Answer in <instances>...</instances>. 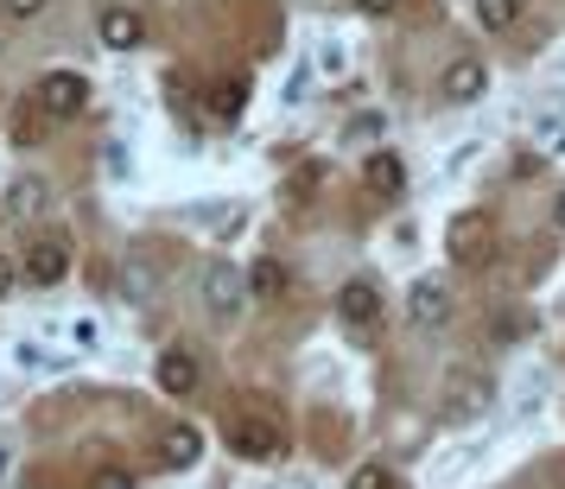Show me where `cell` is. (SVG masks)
<instances>
[{
    "mask_svg": "<svg viewBox=\"0 0 565 489\" xmlns=\"http://www.w3.org/2000/svg\"><path fill=\"white\" fill-rule=\"evenodd\" d=\"M223 438H230V451L242 464H274L286 451V426L280 413H267L260 401H248V407L230 413V426H223Z\"/></svg>",
    "mask_w": 565,
    "mask_h": 489,
    "instance_id": "1",
    "label": "cell"
},
{
    "mask_svg": "<svg viewBox=\"0 0 565 489\" xmlns=\"http://www.w3.org/2000/svg\"><path fill=\"white\" fill-rule=\"evenodd\" d=\"M495 248H502V223L489 216V210H463L458 223H451V267H489L495 261Z\"/></svg>",
    "mask_w": 565,
    "mask_h": 489,
    "instance_id": "2",
    "label": "cell"
},
{
    "mask_svg": "<svg viewBox=\"0 0 565 489\" xmlns=\"http://www.w3.org/2000/svg\"><path fill=\"white\" fill-rule=\"evenodd\" d=\"M26 96L45 108V121H77L83 108H89V77L83 71H45Z\"/></svg>",
    "mask_w": 565,
    "mask_h": 489,
    "instance_id": "3",
    "label": "cell"
},
{
    "mask_svg": "<svg viewBox=\"0 0 565 489\" xmlns=\"http://www.w3.org/2000/svg\"><path fill=\"white\" fill-rule=\"evenodd\" d=\"M242 306H248V280L235 274L230 261H210L204 267V311L216 318V325H235Z\"/></svg>",
    "mask_w": 565,
    "mask_h": 489,
    "instance_id": "4",
    "label": "cell"
},
{
    "mask_svg": "<svg viewBox=\"0 0 565 489\" xmlns=\"http://www.w3.org/2000/svg\"><path fill=\"white\" fill-rule=\"evenodd\" d=\"M96 39H103L108 52H140L147 45V13L128 7V0H108L103 13H96Z\"/></svg>",
    "mask_w": 565,
    "mask_h": 489,
    "instance_id": "5",
    "label": "cell"
},
{
    "mask_svg": "<svg viewBox=\"0 0 565 489\" xmlns=\"http://www.w3.org/2000/svg\"><path fill=\"white\" fill-rule=\"evenodd\" d=\"M407 318H413V331H445V325H451V286L438 280V274L413 280V293H407Z\"/></svg>",
    "mask_w": 565,
    "mask_h": 489,
    "instance_id": "6",
    "label": "cell"
},
{
    "mask_svg": "<svg viewBox=\"0 0 565 489\" xmlns=\"http://www.w3.org/2000/svg\"><path fill=\"white\" fill-rule=\"evenodd\" d=\"M483 89H489V64H483V57H451V64H445V77H438V96H445V103H458V108L483 103Z\"/></svg>",
    "mask_w": 565,
    "mask_h": 489,
    "instance_id": "7",
    "label": "cell"
},
{
    "mask_svg": "<svg viewBox=\"0 0 565 489\" xmlns=\"http://www.w3.org/2000/svg\"><path fill=\"white\" fill-rule=\"evenodd\" d=\"M20 274H26L32 286H57L71 274V242H64V235H39L26 248V267H20Z\"/></svg>",
    "mask_w": 565,
    "mask_h": 489,
    "instance_id": "8",
    "label": "cell"
},
{
    "mask_svg": "<svg viewBox=\"0 0 565 489\" xmlns=\"http://www.w3.org/2000/svg\"><path fill=\"white\" fill-rule=\"evenodd\" d=\"M153 382H159V394H172V401H184V394H198V382H204V369H198V357H191V350H159V362H153Z\"/></svg>",
    "mask_w": 565,
    "mask_h": 489,
    "instance_id": "9",
    "label": "cell"
},
{
    "mask_svg": "<svg viewBox=\"0 0 565 489\" xmlns=\"http://www.w3.org/2000/svg\"><path fill=\"white\" fill-rule=\"evenodd\" d=\"M337 318H343L350 331H369V325L382 318V286L375 280H350L343 293H337Z\"/></svg>",
    "mask_w": 565,
    "mask_h": 489,
    "instance_id": "10",
    "label": "cell"
},
{
    "mask_svg": "<svg viewBox=\"0 0 565 489\" xmlns=\"http://www.w3.org/2000/svg\"><path fill=\"white\" fill-rule=\"evenodd\" d=\"M45 204H52V184L39 179V172H20V179L7 184V216H13V223H39Z\"/></svg>",
    "mask_w": 565,
    "mask_h": 489,
    "instance_id": "11",
    "label": "cell"
},
{
    "mask_svg": "<svg viewBox=\"0 0 565 489\" xmlns=\"http://www.w3.org/2000/svg\"><path fill=\"white\" fill-rule=\"evenodd\" d=\"M198 458H204V433L184 426V419H172V426L159 433V464H166V470H191Z\"/></svg>",
    "mask_w": 565,
    "mask_h": 489,
    "instance_id": "12",
    "label": "cell"
},
{
    "mask_svg": "<svg viewBox=\"0 0 565 489\" xmlns=\"http://www.w3.org/2000/svg\"><path fill=\"white\" fill-rule=\"evenodd\" d=\"M489 407V375H451V387H445V413L451 419H477V413Z\"/></svg>",
    "mask_w": 565,
    "mask_h": 489,
    "instance_id": "13",
    "label": "cell"
},
{
    "mask_svg": "<svg viewBox=\"0 0 565 489\" xmlns=\"http://www.w3.org/2000/svg\"><path fill=\"white\" fill-rule=\"evenodd\" d=\"M362 184H369L375 198H401V184H407V166H401V153L375 147V153L362 159Z\"/></svg>",
    "mask_w": 565,
    "mask_h": 489,
    "instance_id": "14",
    "label": "cell"
},
{
    "mask_svg": "<svg viewBox=\"0 0 565 489\" xmlns=\"http://www.w3.org/2000/svg\"><path fill=\"white\" fill-rule=\"evenodd\" d=\"M45 128H52V121H45V108L32 103V96H20V103L7 108V140H13V147H39Z\"/></svg>",
    "mask_w": 565,
    "mask_h": 489,
    "instance_id": "15",
    "label": "cell"
},
{
    "mask_svg": "<svg viewBox=\"0 0 565 489\" xmlns=\"http://www.w3.org/2000/svg\"><path fill=\"white\" fill-rule=\"evenodd\" d=\"M286 293V261L260 255L255 267H248V299H280Z\"/></svg>",
    "mask_w": 565,
    "mask_h": 489,
    "instance_id": "16",
    "label": "cell"
},
{
    "mask_svg": "<svg viewBox=\"0 0 565 489\" xmlns=\"http://www.w3.org/2000/svg\"><path fill=\"white\" fill-rule=\"evenodd\" d=\"M242 108H248V83L223 77V83H216V96H210V115H216V121H235Z\"/></svg>",
    "mask_w": 565,
    "mask_h": 489,
    "instance_id": "17",
    "label": "cell"
},
{
    "mask_svg": "<svg viewBox=\"0 0 565 489\" xmlns=\"http://www.w3.org/2000/svg\"><path fill=\"white\" fill-rule=\"evenodd\" d=\"M121 293H128L134 306L153 299V267H147V255H128V267H121Z\"/></svg>",
    "mask_w": 565,
    "mask_h": 489,
    "instance_id": "18",
    "label": "cell"
},
{
    "mask_svg": "<svg viewBox=\"0 0 565 489\" xmlns=\"http://www.w3.org/2000/svg\"><path fill=\"white\" fill-rule=\"evenodd\" d=\"M477 20H483L489 32H509L514 20H521V0H477Z\"/></svg>",
    "mask_w": 565,
    "mask_h": 489,
    "instance_id": "19",
    "label": "cell"
},
{
    "mask_svg": "<svg viewBox=\"0 0 565 489\" xmlns=\"http://www.w3.org/2000/svg\"><path fill=\"white\" fill-rule=\"evenodd\" d=\"M343 489H394V470H387V464H356Z\"/></svg>",
    "mask_w": 565,
    "mask_h": 489,
    "instance_id": "20",
    "label": "cell"
},
{
    "mask_svg": "<svg viewBox=\"0 0 565 489\" xmlns=\"http://www.w3.org/2000/svg\"><path fill=\"white\" fill-rule=\"evenodd\" d=\"M45 7H52V0H0V13H7V20H39Z\"/></svg>",
    "mask_w": 565,
    "mask_h": 489,
    "instance_id": "21",
    "label": "cell"
},
{
    "mask_svg": "<svg viewBox=\"0 0 565 489\" xmlns=\"http://www.w3.org/2000/svg\"><path fill=\"white\" fill-rule=\"evenodd\" d=\"M89 489H134V470H121V464H115V470H96Z\"/></svg>",
    "mask_w": 565,
    "mask_h": 489,
    "instance_id": "22",
    "label": "cell"
},
{
    "mask_svg": "<svg viewBox=\"0 0 565 489\" xmlns=\"http://www.w3.org/2000/svg\"><path fill=\"white\" fill-rule=\"evenodd\" d=\"M57 357H45V343H20V369H52Z\"/></svg>",
    "mask_w": 565,
    "mask_h": 489,
    "instance_id": "23",
    "label": "cell"
},
{
    "mask_svg": "<svg viewBox=\"0 0 565 489\" xmlns=\"http://www.w3.org/2000/svg\"><path fill=\"white\" fill-rule=\"evenodd\" d=\"M13 286H20V267L0 255V299H13Z\"/></svg>",
    "mask_w": 565,
    "mask_h": 489,
    "instance_id": "24",
    "label": "cell"
},
{
    "mask_svg": "<svg viewBox=\"0 0 565 489\" xmlns=\"http://www.w3.org/2000/svg\"><path fill=\"white\" fill-rule=\"evenodd\" d=\"M362 13H375V20H387V13H394V7H401V0H356Z\"/></svg>",
    "mask_w": 565,
    "mask_h": 489,
    "instance_id": "25",
    "label": "cell"
},
{
    "mask_svg": "<svg viewBox=\"0 0 565 489\" xmlns=\"http://www.w3.org/2000/svg\"><path fill=\"white\" fill-rule=\"evenodd\" d=\"M13 470V438H0V477Z\"/></svg>",
    "mask_w": 565,
    "mask_h": 489,
    "instance_id": "26",
    "label": "cell"
},
{
    "mask_svg": "<svg viewBox=\"0 0 565 489\" xmlns=\"http://www.w3.org/2000/svg\"><path fill=\"white\" fill-rule=\"evenodd\" d=\"M553 223H559V235H565V191L553 198Z\"/></svg>",
    "mask_w": 565,
    "mask_h": 489,
    "instance_id": "27",
    "label": "cell"
}]
</instances>
